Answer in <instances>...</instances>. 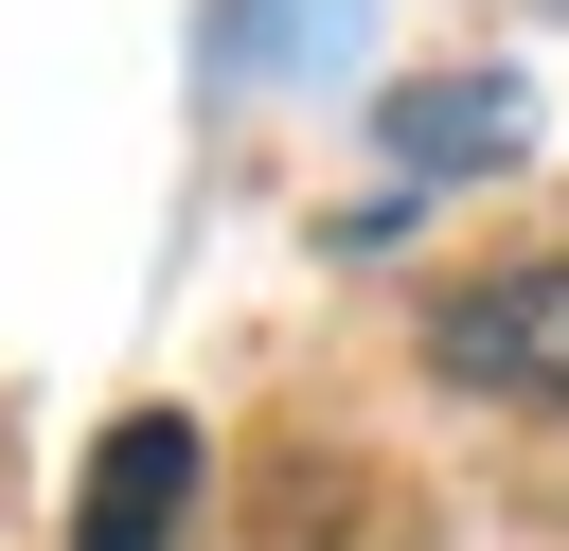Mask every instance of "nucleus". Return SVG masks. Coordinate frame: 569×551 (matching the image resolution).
Here are the masks:
<instances>
[{
  "mask_svg": "<svg viewBox=\"0 0 569 551\" xmlns=\"http://www.w3.org/2000/svg\"><path fill=\"white\" fill-rule=\"evenodd\" d=\"M427 373H445V391H480V409L569 427V231H551V249L462 267V284L427 302Z\"/></svg>",
  "mask_w": 569,
  "mask_h": 551,
  "instance_id": "1",
  "label": "nucleus"
},
{
  "mask_svg": "<svg viewBox=\"0 0 569 551\" xmlns=\"http://www.w3.org/2000/svg\"><path fill=\"white\" fill-rule=\"evenodd\" d=\"M196 480H213L196 409H124L89 444V480H71V551H178L196 533Z\"/></svg>",
  "mask_w": 569,
  "mask_h": 551,
  "instance_id": "2",
  "label": "nucleus"
}]
</instances>
